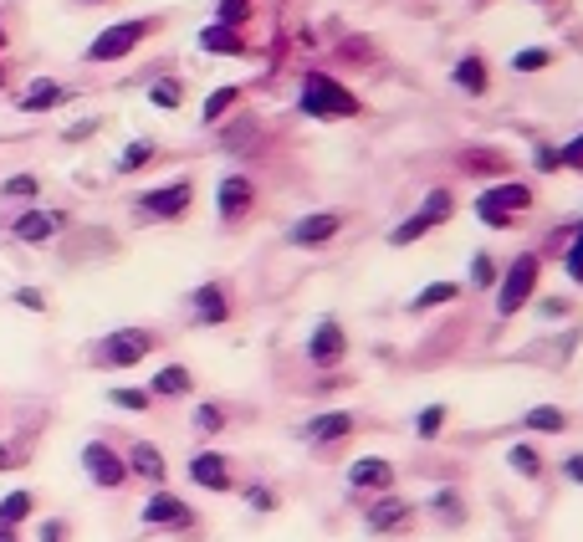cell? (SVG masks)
<instances>
[{
    "instance_id": "obj_1",
    "label": "cell",
    "mask_w": 583,
    "mask_h": 542,
    "mask_svg": "<svg viewBox=\"0 0 583 542\" xmlns=\"http://www.w3.org/2000/svg\"><path fill=\"white\" fill-rule=\"evenodd\" d=\"M154 348H159V333H149V328H113V333H103V343H93V364L98 369H133Z\"/></svg>"
},
{
    "instance_id": "obj_2",
    "label": "cell",
    "mask_w": 583,
    "mask_h": 542,
    "mask_svg": "<svg viewBox=\"0 0 583 542\" xmlns=\"http://www.w3.org/2000/svg\"><path fill=\"white\" fill-rule=\"evenodd\" d=\"M302 113L307 118H353L358 98L348 93L343 82H333L328 72H307L302 77Z\"/></svg>"
},
{
    "instance_id": "obj_3",
    "label": "cell",
    "mask_w": 583,
    "mask_h": 542,
    "mask_svg": "<svg viewBox=\"0 0 583 542\" xmlns=\"http://www.w3.org/2000/svg\"><path fill=\"white\" fill-rule=\"evenodd\" d=\"M527 210H532V190L527 185H497V190L476 195V215H481V225H491V231L517 225Z\"/></svg>"
},
{
    "instance_id": "obj_4",
    "label": "cell",
    "mask_w": 583,
    "mask_h": 542,
    "mask_svg": "<svg viewBox=\"0 0 583 542\" xmlns=\"http://www.w3.org/2000/svg\"><path fill=\"white\" fill-rule=\"evenodd\" d=\"M451 215H456V195H451V190H430V195H425V205H420L405 225H394V231H389V246H410V241H420L425 231L445 225Z\"/></svg>"
},
{
    "instance_id": "obj_5",
    "label": "cell",
    "mask_w": 583,
    "mask_h": 542,
    "mask_svg": "<svg viewBox=\"0 0 583 542\" xmlns=\"http://www.w3.org/2000/svg\"><path fill=\"white\" fill-rule=\"evenodd\" d=\"M195 205V185L190 179H174V185H159V190H144L133 200V215L139 220H179Z\"/></svg>"
},
{
    "instance_id": "obj_6",
    "label": "cell",
    "mask_w": 583,
    "mask_h": 542,
    "mask_svg": "<svg viewBox=\"0 0 583 542\" xmlns=\"http://www.w3.org/2000/svg\"><path fill=\"white\" fill-rule=\"evenodd\" d=\"M532 292H537V256L522 251V256L507 266L502 287H497V312H502V318H512V312H522V307L532 302Z\"/></svg>"
},
{
    "instance_id": "obj_7",
    "label": "cell",
    "mask_w": 583,
    "mask_h": 542,
    "mask_svg": "<svg viewBox=\"0 0 583 542\" xmlns=\"http://www.w3.org/2000/svg\"><path fill=\"white\" fill-rule=\"evenodd\" d=\"M149 31H154V21H118V26L98 31L93 47H87L82 57H87V62H118V57H128L133 47H139Z\"/></svg>"
},
{
    "instance_id": "obj_8",
    "label": "cell",
    "mask_w": 583,
    "mask_h": 542,
    "mask_svg": "<svg viewBox=\"0 0 583 542\" xmlns=\"http://www.w3.org/2000/svg\"><path fill=\"white\" fill-rule=\"evenodd\" d=\"M82 471H87V481L103 486V491H118L128 481V466H123V456L108 440H87L82 445Z\"/></svg>"
},
{
    "instance_id": "obj_9",
    "label": "cell",
    "mask_w": 583,
    "mask_h": 542,
    "mask_svg": "<svg viewBox=\"0 0 583 542\" xmlns=\"http://www.w3.org/2000/svg\"><path fill=\"white\" fill-rule=\"evenodd\" d=\"M144 527H169V532H190L195 527V507H185V496H174V491H154L149 502H144Z\"/></svg>"
},
{
    "instance_id": "obj_10",
    "label": "cell",
    "mask_w": 583,
    "mask_h": 542,
    "mask_svg": "<svg viewBox=\"0 0 583 542\" xmlns=\"http://www.w3.org/2000/svg\"><path fill=\"white\" fill-rule=\"evenodd\" d=\"M364 522H369L374 537H384V532H389V537H405V532L415 527V507L405 502V496H389V491H384L379 502L364 512Z\"/></svg>"
},
{
    "instance_id": "obj_11",
    "label": "cell",
    "mask_w": 583,
    "mask_h": 542,
    "mask_svg": "<svg viewBox=\"0 0 583 542\" xmlns=\"http://www.w3.org/2000/svg\"><path fill=\"white\" fill-rule=\"evenodd\" d=\"M343 353H348V333H343L338 318H323L318 328L307 333V364L333 369V364H343Z\"/></svg>"
},
{
    "instance_id": "obj_12",
    "label": "cell",
    "mask_w": 583,
    "mask_h": 542,
    "mask_svg": "<svg viewBox=\"0 0 583 542\" xmlns=\"http://www.w3.org/2000/svg\"><path fill=\"white\" fill-rule=\"evenodd\" d=\"M215 205H220V220H246L256 210V185L246 174H226L215 190Z\"/></svg>"
},
{
    "instance_id": "obj_13",
    "label": "cell",
    "mask_w": 583,
    "mask_h": 542,
    "mask_svg": "<svg viewBox=\"0 0 583 542\" xmlns=\"http://www.w3.org/2000/svg\"><path fill=\"white\" fill-rule=\"evenodd\" d=\"M57 225H62V215H57V210L31 205V210H21V215L11 220V236H16V241H26V246H41V241H52V236H57Z\"/></svg>"
},
{
    "instance_id": "obj_14",
    "label": "cell",
    "mask_w": 583,
    "mask_h": 542,
    "mask_svg": "<svg viewBox=\"0 0 583 542\" xmlns=\"http://www.w3.org/2000/svg\"><path fill=\"white\" fill-rule=\"evenodd\" d=\"M343 231V210H318V215H302L292 225V246H323Z\"/></svg>"
},
{
    "instance_id": "obj_15",
    "label": "cell",
    "mask_w": 583,
    "mask_h": 542,
    "mask_svg": "<svg viewBox=\"0 0 583 542\" xmlns=\"http://www.w3.org/2000/svg\"><path fill=\"white\" fill-rule=\"evenodd\" d=\"M190 481L205 486V491H231L236 476H231V461L220 456V450H200V456L190 461Z\"/></svg>"
},
{
    "instance_id": "obj_16",
    "label": "cell",
    "mask_w": 583,
    "mask_h": 542,
    "mask_svg": "<svg viewBox=\"0 0 583 542\" xmlns=\"http://www.w3.org/2000/svg\"><path fill=\"white\" fill-rule=\"evenodd\" d=\"M190 307H195V323H200V328H215V323L231 318V297H226V287H220V282L195 287V292H190Z\"/></svg>"
},
{
    "instance_id": "obj_17",
    "label": "cell",
    "mask_w": 583,
    "mask_h": 542,
    "mask_svg": "<svg viewBox=\"0 0 583 542\" xmlns=\"http://www.w3.org/2000/svg\"><path fill=\"white\" fill-rule=\"evenodd\" d=\"M123 466H128V476H139V481H149V486H164V456H159V445H149V440H133L128 445V456H123Z\"/></svg>"
},
{
    "instance_id": "obj_18",
    "label": "cell",
    "mask_w": 583,
    "mask_h": 542,
    "mask_svg": "<svg viewBox=\"0 0 583 542\" xmlns=\"http://www.w3.org/2000/svg\"><path fill=\"white\" fill-rule=\"evenodd\" d=\"M348 486H353V491H389V486H394V466L379 461V456L353 461V466H348Z\"/></svg>"
},
{
    "instance_id": "obj_19",
    "label": "cell",
    "mask_w": 583,
    "mask_h": 542,
    "mask_svg": "<svg viewBox=\"0 0 583 542\" xmlns=\"http://www.w3.org/2000/svg\"><path fill=\"white\" fill-rule=\"evenodd\" d=\"M57 103H67V87H62V82H52V77H36V82L26 87V93L16 98V108H21V113H52Z\"/></svg>"
},
{
    "instance_id": "obj_20",
    "label": "cell",
    "mask_w": 583,
    "mask_h": 542,
    "mask_svg": "<svg viewBox=\"0 0 583 542\" xmlns=\"http://www.w3.org/2000/svg\"><path fill=\"white\" fill-rule=\"evenodd\" d=\"M348 430H353V415H348V410H328V415H318V420L302 425V435H307L312 445H333V440H343Z\"/></svg>"
},
{
    "instance_id": "obj_21",
    "label": "cell",
    "mask_w": 583,
    "mask_h": 542,
    "mask_svg": "<svg viewBox=\"0 0 583 542\" xmlns=\"http://www.w3.org/2000/svg\"><path fill=\"white\" fill-rule=\"evenodd\" d=\"M190 389H195V379H190L185 364H164V369L154 374V384H149L154 399H179V394H190Z\"/></svg>"
},
{
    "instance_id": "obj_22",
    "label": "cell",
    "mask_w": 583,
    "mask_h": 542,
    "mask_svg": "<svg viewBox=\"0 0 583 542\" xmlns=\"http://www.w3.org/2000/svg\"><path fill=\"white\" fill-rule=\"evenodd\" d=\"M200 47L215 52V57H220V52H226V57H241V52H246V41H241L236 26H205V31H200Z\"/></svg>"
},
{
    "instance_id": "obj_23",
    "label": "cell",
    "mask_w": 583,
    "mask_h": 542,
    "mask_svg": "<svg viewBox=\"0 0 583 542\" xmlns=\"http://www.w3.org/2000/svg\"><path fill=\"white\" fill-rule=\"evenodd\" d=\"M36 512V491H6L0 496V527H21Z\"/></svg>"
},
{
    "instance_id": "obj_24",
    "label": "cell",
    "mask_w": 583,
    "mask_h": 542,
    "mask_svg": "<svg viewBox=\"0 0 583 542\" xmlns=\"http://www.w3.org/2000/svg\"><path fill=\"white\" fill-rule=\"evenodd\" d=\"M41 195V179L36 174H11V179H0V200H11V205H31Z\"/></svg>"
},
{
    "instance_id": "obj_25",
    "label": "cell",
    "mask_w": 583,
    "mask_h": 542,
    "mask_svg": "<svg viewBox=\"0 0 583 542\" xmlns=\"http://www.w3.org/2000/svg\"><path fill=\"white\" fill-rule=\"evenodd\" d=\"M456 87H461V93H471V98H481L486 93V62L481 57H461L456 62Z\"/></svg>"
},
{
    "instance_id": "obj_26",
    "label": "cell",
    "mask_w": 583,
    "mask_h": 542,
    "mask_svg": "<svg viewBox=\"0 0 583 542\" xmlns=\"http://www.w3.org/2000/svg\"><path fill=\"white\" fill-rule=\"evenodd\" d=\"M522 425H527V430H553V435H558V430H568V415L553 410V404H537V410L522 415Z\"/></svg>"
},
{
    "instance_id": "obj_27",
    "label": "cell",
    "mask_w": 583,
    "mask_h": 542,
    "mask_svg": "<svg viewBox=\"0 0 583 542\" xmlns=\"http://www.w3.org/2000/svg\"><path fill=\"white\" fill-rule=\"evenodd\" d=\"M108 404H118V410H133V415H149V410H154V394H149V389H108Z\"/></svg>"
},
{
    "instance_id": "obj_28",
    "label": "cell",
    "mask_w": 583,
    "mask_h": 542,
    "mask_svg": "<svg viewBox=\"0 0 583 542\" xmlns=\"http://www.w3.org/2000/svg\"><path fill=\"white\" fill-rule=\"evenodd\" d=\"M149 159H154V144H149V139H133V144L118 154V174H139Z\"/></svg>"
},
{
    "instance_id": "obj_29",
    "label": "cell",
    "mask_w": 583,
    "mask_h": 542,
    "mask_svg": "<svg viewBox=\"0 0 583 542\" xmlns=\"http://www.w3.org/2000/svg\"><path fill=\"white\" fill-rule=\"evenodd\" d=\"M456 297H461L456 282H435V287H425V292L410 302V312H425V307H440V302H456Z\"/></svg>"
},
{
    "instance_id": "obj_30",
    "label": "cell",
    "mask_w": 583,
    "mask_h": 542,
    "mask_svg": "<svg viewBox=\"0 0 583 542\" xmlns=\"http://www.w3.org/2000/svg\"><path fill=\"white\" fill-rule=\"evenodd\" d=\"M507 461H512V466H517L527 481L543 476V461H537V450H532V445H512V450H507Z\"/></svg>"
},
{
    "instance_id": "obj_31",
    "label": "cell",
    "mask_w": 583,
    "mask_h": 542,
    "mask_svg": "<svg viewBox=\"0 0 583 542\" xmlns=\"http://www.w3.org/2000/svg\"><path fill=\"white\" fill-rule=\"evenodd\" d=\"M430 507H435L445 522H451V527L466 517V507H461V491H435V496H430Z\"/></svg>"
},
{
    "instance_id": "obj_32",
    "label": "cell",
    "mask_w": 583,
    "mask_h": 542,
    "mask_svg": "<svg viewBox=\"0 0 583 542\" xmlns=\"http://www.w3.org/2000/svg\"><path fill=\"white\" fill-rule=\"evenodd\" d=\"M445 430V404H430V410H420V420H415V435H440Z\"/></svg>"
},
{
    "instance_id": "obj_33",
    "label": "cell",
    "mask_w": 583,
    "mask_h": 542,
    "mask_svg": "<svg viewBox=\"0 0 583 542\" xmlns=\"http://www.w3.org/2000/svg\"><path fill=\"white\" fill-rule=\"evenodd\" d=\"M231 103H236V87H220V93H210V98H205V123H215Z\"/></svg>"
},
{
    "instance_id": "obj_34",
    "label": "cell",
    "mask_w": 583,
    "mask_h": 542,
    "mask_svg": "<svg viewBox=\"0 0 583 542\" xmlns=\"http://www.w3.org/2000/svg\"><path fill=\"white\" fill-rule=\"evenodd\" d=\"M149 103L154 108H179V103H185V93H179V82H159L154 93H149Z\"/></svg>"
},
{
    "instance_id": "obj_35",
    "label": "cell",
    "mask_w": 583,
    "mask_h": 542,
    "mask_svg": "<svg viewBox=\"0 0 583 542\" xmlns=\"http://www.w3.org/2000/svg\"><path fill=\"white\" fill-rule=\"evenodd\" d=\"M251 16V0H220V26H241Z\"/></svg>"
},
{
    "instance_id": "obj_36",
    "label": "cell",
    "mask_w": 583,
    "mask_h": 542,
    "mask_svg": "<svg viewBox=\"0 0 583 542\" xmlns=\"http://www.w3.org/2000/svg\"><path fill=\"white\" fill-rule=\"evenodd\" d=\"M67 537H72L67 517H47V522H41V532H36V542H67Z\"/></svg>"
},
{
    "instance_id": "obj_37",
    "label": "cell",
    "mask_w": 583,
    "mask_h": 542,
    "mask_svg": "<svg viewBox=\"0 0 583 542\" xmlns=\"http://www.w3.org/2000/svg\"><path fill=\"white\" fill-rule=\"evenodd\" d=\"M195 425L210 435V430H220V425H226V410H220V404H200V410H195Z\"/></svg>"
},
{
    "instance_id": "obj_38",
    "label": "cell",
    "mask_w": 583,
    "mask_h": 542,
    "mask_svg": "<svg viewBox=\"0 0 583 542\" xmlns=\"http://www.w3.org/2000/svg\"><path fill=\"white\" fill-rule=\"evenodd\" d=\"M246 507L272 512V507H277V491H272V486H246Z\"/></svg>"
},
{
    "instance_id": "obj_39",
    "label": "cell",
    "mask_w": 583,
    "mask_h": 542,
    "mask_svg": "<svg viewBox=\"0 0 583 542\" xmlns=\"http://www.w3.org/2000/svg\"><path fill=\"white\" fill-rule=\"evenodd\" d=\"M548 62H553V52H543V47H532V52H522V57H517L512 67H517V72H543Z\"/></svg>"
},
{
    "instance_id": "obj_40",
    "label": "cell",
    "mask_w": 583,
    "mask_h": 542,
    "mask_svg": "<svg viewBox=\"0 0 583 542\" xmlns=\"http://www.w3.org/2000/svg\"><path fill=\"white\" fill-rule=\"evenodd\" d=\"M568 277L583 287V225H578V236H573V246H568Z\"/></svg>"
},
{
    "instance_id": "obj_41",
    "label": "cell",
    "mask_w": 583,
    "mask_h": 542,
    "mask_svg": "<svg viewBox=\"0 0 583 542\" xmlns=\"http://www.w3.org/2000/svg\"><path fill=\"white\" fill-rule=\"evenodd\" d=\"M558 164H563V169H578V174H583V133H578V139H573L568 149H558Z\"/></svg>"
},
{
    "instance_id": "obj_42",
    "label": "cell",
    "mask_w": 583,
    "mask_h": 542,
    "mask_svg": "<svg viewBox=\"0 0 583 542\" xmlns=\"http://www.w3.org/2000/svg\"><path fill=\"white\" fill-rule=\"evenodd\" d=\"M16 307H26V312H47V297H41L36 287H16Z\"/></svg>"
},
{
    "instance_id": "obj_43",
    "label": "cell",
    "mask_w": 583,
    "mask_h": 542,
    "mask_svg": "<svg viewBox=\"0 0 583 542\" xmlns=\"http://www.w3.org/2000/svg\"><path fill=\"white\" fill-rule=\"evenodd\" d=\"M471 282H476V287H491V282H497V271H491V261H486V256H476V266H471Z\"/></svg>"
},
{
    "instance_id": "obj_44",
    "label": "cell",
    "mask_w": 583,
    "mask_h": 542,
    "mask_svg": "<svg viewBox=\"0 0 583 542\" xmlns=\"http://www.w3.org/2000/svg\"><path fill=\"white\" fill-rule=\"evenodd\" d=\"M16 466H26V456L16 445H0V471H16Z\"/></svg>"
},
{
    "instance_id": "obj_45",
    "label": "cell",
    "mask_w": 583,
    "mask_h": 542,
    "mask_svg": "<svg viewBox=\"0 0 583 542\" xmlns=\"http://www.w3.org/2000/svg\"><path fill=\"white\" fill-rule=\"evenodd\" d=\"M563 471H568V481H578V486H583V450H573V456L563 461Z\"/></svg>"
},
{
    "instance_id": "obj_46",
    "label": "cell",
    "mask_w": 583,
    "mask_h": 542,
    "mask_svg": "<svg viewBox=\"0 0 583 542\" xmlns=\"http://www.w3.org/2000/svg\"><path fill=\"white\" fill-rule=\"evenodd\" d=\"M537 169H543V174L563 169V164H558V149H537Z\"/></svg>"
},
{
    "instance_id": "obj_47",
    "label": "cell",
    "mask_w": 583,
    "mask_h": 542,
    "mask_svg": "<svg viewBox=\"0 0 583 542\" xmlns=\"http://www.w3.org/2000/svg\"><path fill=\"white\" fill-rule=\"evenodd\" d=\"M93 128H98V123H72V128H67V144H77V139H93Z\"/></svg>"
},
{
    "instance_id": "obj_48",
    "label": "cell",
    "mask_w": 583,
    "mask_h": 542,
    "mask_svg": "<svg viewBox=\"0 0 583 542\" xmlns=\"http://www.w3.org/2000/svg\"><path fill=\"white\" fill-rule=\"evenodd\" d=\"M0 542H21V532L16 527H0Z\"/></svg>"
},
{
    "instance_id": "obj_49",
    "label": "cell",
    "mask_w": 583,
    "mask_h": 542,
    "mask_svg": "<svg viewBox=\"0 0 583 542\" xmlns=\"http://www.w3.org/2000/svg\"><path fill=\"white\" fill-rule=\"evenodd\" d=\"M0 52H6V26H0Z\"/></svg>"
},
{
    "instance_id": "obj_50",
    "label": "cell",
    "mask_w": 583,
    "mask_h": 542,
    "mask_svg": "<svg viewBox=\"0 0 583 542\" xmlns=\"http://www.w3.org/2000/svg\"><path fill=\"white\" fill-rule=\"evenodd\" d=\"M0 87H6V67H0Z\"/></svg>"
}]
</instances>
